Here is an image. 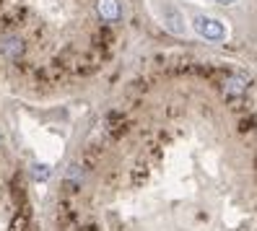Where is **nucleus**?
<instances>
[{
    "instance_id": "f257e3e1",
    "label": "nucleus",
    "mask_w": 257,
    "mask_h": 231,
    "mask_svg": "<svg viewBox=\"0 0 257 231\" xmlns=\"http://www.w3.org/2000/svg\"><path fill=\"white\" fill-rule=\"evenodd\" d=\"M190 21H192V29H195V32H198L205 42L218 44V42H223L226 37H229V29H226V24H223L221 19H216V16H208V13H195Z\"/></svg>"
},
{
    "instance_id": "f03ea898",
    "label": "nucleus",
    "mask_w": 257,
    "mask_h": 231,
    "mask_svg": "<svg viewBox=\"0 0 257 231\" xmlns=\"http://www.w3.org/2000/svg\"><path fill=\"white\" fill-rule=\"evenodd\" d=\"M0 55L6 60H19L24 55V39L19 34H3L0 37Z\"/></svg>"
},
{
    "instance_id": "7ed1b4c3",
    "label": "nucleus",
    "mask_w": 257,
    "mask_h": 231,
    "mask_svg": "<svg viewBox=\"0 0 257 231\" xmlns=\"http://www.w3.org/2000/svg\"><path fill=\"white\" fill-rule=\"evenodd\" d=\"M96 13L101 21L117 24L122 19V6H119V0H96Z\"/></svg>"
},
{
    "instance_id": "20e7f679",
    "label": "nucleus",
    "mask_w": 257,
    "mask_h": 231,
    "mask_svg": "<svg viewBox=\"0 0 257 231\" xmlns=\"http://www.w3.org/2000/svg\"><path fill=\"white\" fill-rule=\"evenodd\" d=\"M164 24L169 32L174 34H185L187 32V24H185V16H182V11L174 8V6H164Z\"/></svg>"
},
{
    "instance_id": "39448f33",
    "label": "nucleus",
    "mask_w": 257,
    "mask_h": 231,
    "mask_svg": "<svg viewBox=\"0 0 257 231\" xmlns=\"http://www.w3.org/2000/svg\"><path fill=\"white\" fill-rule=\"evenodd\" d=\"M247 86H249V81L244 78V75H231V78H226V94L229 96H241L247 91Z\"/></svg>"
},
{
    "instance_id": "423d86ee",
    "label": "nucleus",
    "mask_w": 257,
    "mask_h": 231,
    "mask_svg": "<svg viewBox=\"0 0 257 231\" xmlns=\"http://www.w3.org/2000/svg\"><path fill=\"white\" fill-rule=\"evenodd\" d=\"M29 177H32L34 182H50L52 177V166L44 164V161H34L32 166H29Z\"/></svg>"
},
{
    "instance_id": "0eeeda50",
    "label": "nucleus",
    "mask_w": 257,
    "mask_h": 231,
    "mask_svg": "<svg viewBox=\"0 0 257 231\" xmlns=\"http://www.w3.org/2000/svg\"><path fill=\"white\" fill-rule=\"evenodd\" d=\"M213 3H218V6H234V3H239V0H213Z\"/></svg>"
}]
</instances>
